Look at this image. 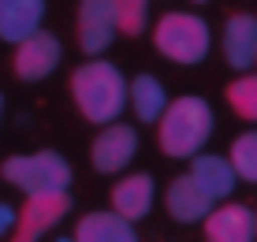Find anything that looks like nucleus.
<instances>
[{"instance_id": "1", "label": "nucleus", "mask_w": 257, "mask_h": 242, "mask_svg": "<svg viewBox=\"0 0 257 242\" xmlns=\"http://www.w3.org/2000/svg\"><path fill=\"white\" fill-rule=\"evenodd\" d=\"M67 89L78 115L86 123H97V127L116 123L119 112L131 104V82L123 78L116 64H108L101 56H90L86 64H78L75 75L67 78Z\"/></svg>"}, {"instance_id": "20", "label": "nucleus", "mask_w": 257, "mask_h": 242, "mask_svg": "<svg viewBox=\"0 0 257 242\" xmlns=\"http://www.w3.org/2000/svg\"><path fill=\"white\" fill-rule=\"evenodd\" d=\"M15 223H19V209H12L8 201H0V238H4Z\"/></svg>"}, {"instance_id": "22", "label": "nucleus", "mask_w": 257, "mask_h": 242, "mask_svg": "<svg viewBox=\"0 0 257 242\" xmlns=\"http://www.w3.org/2000/svg\"><path fill=\"white\" fill-rule=\"evenodd\" d=\"M0 112H4V93H0Z\"/></svg>"}, {"instance_id": "7", "label": "nucleus", "mask_w": 257, "mask_h": 242, "mask_svg": "<svg viewBox=\"0 0 257 242\" xmlns=\"http://www.w3.org/2000/svg\"><path fill=\"white\" fill-rule=\"evenodd\" d=\"M67 212H71V194L67 190L30 194V198L19 205V223H15L12 242H38L45 231L56 227Z\"/></svg>"}, {"instance_id": "11", "label": "nucleus", "mask_w": 257, "mask_h": 242, "mask_svg": "<svg viewBox=\"0 0 257 242\" xmlns=\"http://www.w3.org/2000/svg\"><path fill=\"white\" fill-rule=\"evenodd\" d=\"M224 60L235 71L257 67V15L235 12L224 19Z\"/></svg>"}, {"instance_id": "19", "label": "nucleus", "mask_w": 257, "mask_h": 242, "mask_svg": "<svg viewBox=\"0 0 257 242\" xmlns=\"http://www.w3.org/2000/svg\"><path fill=\"white\" fill-rule=\"evenodd\" d=\"M119 15V30L127 38H138L146 30V15H149V0H112Z\"/></svg>"}, {"instance_id": "8", "label": "nucleus", "mask_w": 257, "mask_h": 242, "mask_svg": "<svg viewBox=\"0 0 257 242\" xmlns=\"http://www.w3.org/2000/svg\"><path fill=\"white\" fill-rule=\"evenodd\" d=\"M60 56H64L60 41L52 38L49 30H38V34H30L26 41L15 45L12 75L19 78V82H41V78H49L52 71L60 67Z\"/></svg>"}, {"instance_id": "16", "label": "nucleus", "mask_w": 257, "mask_h": 242, "mask_svg": "<svg viewBox=\"0 0 257 242\" xmlns=\"http://www.w3.org/2000/svg\"><path fill=\"white\" fill-rule=\"evenodd\" d=\"M168 89L161 78L153 75H135L131 78V112L138 123H161V115L168 112Z\"/></svg>"}, {"instance_id": "23", "label": "nucleus", "mask_w": 257, "mask_h": 242, "mask_svg": "<svg viewBox=\"0 0 257 242\" xmlns=\"http://www.w3.org/2000/svg\"><path fill=\"white\" fill-rule=\"evenodd\" d=\"M253 220H257V209H253Z\"/></svg>"}, {"instance_id": "18", "label": "nucleus", "mask_w": 257, "mask_h": 242, "mask_svg": "<svg viewBox=\"0 0 257 242\" xmlns=\"http://www.w3.org/2000/svg\"><path fill=\"white\" fill-rule=\"evenodd\" d=\"M227 157H231V164H235L242 183H257V131L238 134L231 142V149H227Z\"/></svg>"}, {"instance_id": "4", "label": "nucleus", "mask_w": 257, "mask_h": 242, "mask_svg": "<svg viewBox=\"0 0 257 242\" xmlns=\"http://www.w3.org/2000/svg\"><path fill=\"white\" fill-rule=\"evenodd\" d=\"M0 179L12 183L15 190L30 194H49V190H67L71 186V164L56 149H38V153H15L0 164Z\"/></svg>"}, {"instance_id": "17", "label": "nucleus", "mask_w": 257, "mask_h": 242, "mask_svg": "<svg viewBox=\"0 0 257 242\" xmlns=\"http://www.w3.org/2000/svg\"><path fill=\"white\" fill-rule=\"evenodd\" d=\"M224 97H227V104H231V112L238 119L257 123V71H242L238 78H231Z\"/></svg>"}, {"instance_id": "3", "label": "nucleus", "mask_w": 257, "mask_h": 242, "mask_svg": "<svg viewBox=\"0 0 257 242\" xmlns=\"http://www.w3.org/2000/svg\"><path fill=\"white\" fill-rule=\"evenodd\" d=\"M209 45H212L209 23L194 12H164L153 23V49L172 64L183 67L201 64L209 56Z\"/></svg>"}, {"instance_id": "10", "label": "nucleus", "mask_w": 257, "mask_h": 242, "mask_svg": "<svg viewBox=\"0 0 257 242\" xmlns=\"http://www.w3.org/2000/svg\"><path fill=\"white\" fill-rule=\"evenodd\" d=\"M205 242H257L253 209L242 201H220L201 223Z\"/></svg>"}, {"instance_id": "24", "label": "nucleus", "mask_w": 257, "mask_h": 242, "mask_svg": "<svg viewBox=\"0 0 257 242\" xmlns=\"http://www.w3.org/2000/svg\"><path fill=\"white\" fill-rule=\"evenodd\" d=\"M253 71H257V67H253Z\"/></svg>"}, {"instance_id": "15", "label": "nucleus", "mask_w": 257, "mask_h": 242, "mask_svg": "<svg viewBox=\"0 0 257 242\" xmlns=\"http://www.w3.org/2000/svg\"><path fill=\"white\" fill-rule=\"evenodd\" d=\"M190 175L212 194V201H227V194L242 183L235 164H231V157H216V153H198L190 160Z\"/></svg>"}, {"instance_id": "21", "label": "nucleus", "mask_w": 257, "mask_h": 242, "mask_svg": "<svg viewBox=\"0 0 257 242\" xmlns=\"http://www.w3.org/2000/svg\"><path fill=\"white\" fill-rule=\"evenodd\" d=\"M190 4H209V0H190Z\"/></svg>"}, {"instance_id": "9", "label": "nucleus", "mask_w": 257, "mask_h": 242, "mask_svg": "<svg viewBox=\"0 0 257 242\" xmlns=\"http://www.w3.org/2000/svg\"><path fill=\"white\" fill-rule=\"evenodd\" d=\"M220 201H212V194L198 183L190 172L175 175L164 190V209L175 223H205V216L216 209Z\"/></svg>"}, {"instance_id": "2", "label": "nucleus", "mask_w": 257, "mask_h": 242, "mask_svg": "<svg viewBox=\"0 0 257 242\" xmlns=\"http://www.w3.org/2000/svg\"><path fill=\"white\" fill-rule=\"evenodd\" d=\"M212 134V108L205 97H175L168 104V112L157 123V146L164 149V157L175 160H194L201 153V146Z\"/></svg>"}, {"instance_id": "14", "label": "nucleus", "mask_w": 257, "mask_h": 242, "mask_svg": "<svg viewBox=\"0 0 257 242\" xmlns=\"http://www.w3.org/2000/svg\"><path fill=\"white\" fill-rule=\"evenodd\" d=\"M71 242H138V231L116 209H108V212L101 209V212H86L75 223V238Z\"/></svg>"}, {"instance_id": "5", "label": "nucleus", "mask_w": 257, "mask_h": 242, "mask_svg": "<svg viewBox=\"0 0 257 242\" xmlns=\"http://www.w3.org/2000/svg\"><path fill=\"white\" fill-rule=\"evenodd\" d=\"M119 15L112 0H78L75 12V41L86 56H101L119 38Z\"/></svg>"}, {"instance_id": "12", "label": "nucleus", "mask_w": 257, "mask_h": 242, "mask_svg": "<svg viewBox=\"0 0 257 242\" xmlns=\"http://www.w3.org/2000/svg\"><path fill=\"white\" fill-rule=\"evenodd\" d=\"M153 198H157V186H153V175L149 172H135V175H123L116 186H112V209L119 212L123 220L138 223L149 216L153 209Z\"/></svg>"}, {"instance_id": "6", "label": "nucleus", "mask_w": 257, "mask_h": 242, "mask_svg": "<svg viewBox=\"0 0 257 242\" xmlns=\"http://www.w3.org/2000/svg\"><path fill=\"white\" fill-rule=\"evenodd\" d=\"M138 157V131L131 123H108L90 142V164L101 175H119Z\"/></svg>"}, {"instance_id": "13", "label": "nucleus", "mask_w": 257, "mask_h": 242, "mask_svg": "<svg viewBox=\"0 0 257 242\" xmlns=\"http://www.w3.org/2000/svg\"><path fill=\"white\" fill-rule=\"evenodd\" d=\"M45 0H0V41L19 45L41 30Z\"/></svg>"}]
</instances>
